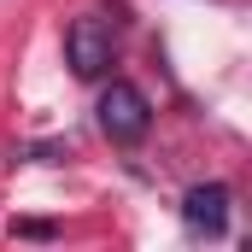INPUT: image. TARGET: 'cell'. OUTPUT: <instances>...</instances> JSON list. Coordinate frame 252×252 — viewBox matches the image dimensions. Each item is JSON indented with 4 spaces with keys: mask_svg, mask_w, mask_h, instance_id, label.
<instances>
[{
    "mask_svg": "<svg viewBox=\"0 0 252 252\" xmlns=\"http://www.w3.org/2000/svg\"><path fill=\"white\" fill-rule=\"evenodd\" d=\"M100 129H106V141L112 147H135L147 129H153V106H147V94L124 82V76H112V88L100 94Z\"/></svg>",
    "mask_w": 252,
    "mask_h": 252,
    "instance_id": "1",
    "label": "cell"
},
{
    "mask_svg": "<svg viewBox=\"0 0 252 252\" xmlns=\"http://www.w3.org/2000/svg\"><path fill=\"white\" fill-rule=\"evenodd\" d=\"M112 53H118V47H112V24H106V18L82 12V18H70V24H64V64H70L82 82L106 76Z\"/></svg>",
    "mask_w": 252,
    "mask_h": 252,
    "instance_id": "2",
    "label": "cell"
},
{
    "mask_svg": "<svg viewBox=\"0 0 252 252\" xmlns=\"http://www.w3.org/2000/svg\"><path fill=\"white\" fill-rule=\"evenodd\" d=\"M182 217H188V229L223 235V223H229V188H223V182H199V188H188V193H182Z\"/></svg>",
    "mask_w": 252,
    "mask_h": 252,
    "instance_id": "3",
    "label": "cell"
}]
</instances>
